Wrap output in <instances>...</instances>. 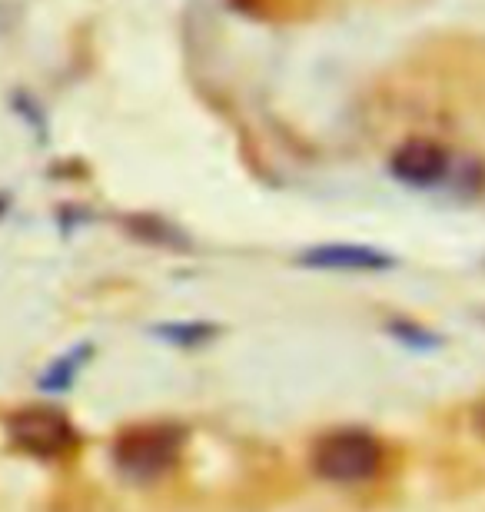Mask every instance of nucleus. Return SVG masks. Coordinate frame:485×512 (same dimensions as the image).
I'll return each mask as SVG.
<instances>
[{"instance_id": "nucleus-2", "label": "nucleus", "mask_w": 485, "mask_h": 512, "mask_svg": "<svg viewBox=\"0 0 485 512\" xmlns=\"http://www.w3.org/2000/svg\"><path fill=\"white\" fill-rule=\"evenodd\" d=\"M309 466L319 479L336 486H359L379 476L383 469V446L366 429H333V433L319 436Z\"/></svg>"}, {"instance_id": "nucleus-9", "label": "nucleus", "mask_w": 485, "mask_h": 512, "mask_svg": "<svg viewBox=\"0 0 485 512\" xmlns=\"http://www.w3.org/2000/svg\"><path fill=\"white\" fill-rule=\"evenodd\" d=\"M472 426H476V433L485 439V399H479L476 409H472Z\"/></svg>"}, {"instance_id": "nucleus-5", "label": "nucleus", "mask_w": 485, "mask_h": 512, "mask_svg": "<svg viewBox=\"0 0 485 512\" xmlns=\"http://www.w3.org/2000/svg\"><path fill=\"white\" fill-rule=\"evenodd\" d=\"M299 263L309 266V270L379 273V270H389L396 260L376 247H363V243H323V247H309L299 256Z\"/></svg>"}, {"instance_id": "nucleus-8", "label": "nucleus", "mask_w": 485, "mask_h": 512, "mask_svg": "<svg viewBox=\"0 0 485 512\" xmlns=\"http://www.w3.org/2000/svg\"><path fill=\"white\" fill-rule=\"evenodd\" d=\"M389 333L396 336V340H402L406 346H416V350H432V346H439V336L422 330V326L416 323H406V320H396L389 326Z\"/></svg>"}, {"instance_id": "nucleus-1", "label": "nucleus", "mask_w": 485, "mask_h": 512, "mask_svg": "<svg viewBox=\"0 0 485 512\" xmlns=\"http://www.w3.org/2000/svg\"><path fill=\"white\" fill-rule=\"evenodd\" d=\"M183 429L173 423H140L113 439V466L133 483H157L180 463Z\"/></svg>"}, {"instance_id": "nucleus-3", "label": "nucleus", "mask_w": 485, "mask_h": 512, "mask_svg": "<svg viewBox=\"0 0 485 512\" xmlns=\"http://www.w3.org/2000/svg\"><path fill=\"white\" fill-rule=\"evenodd\" d=\"M10 446L34 459H67L80 446V433L60 409L27 406L7 416Z\"/></svg>"}, {"instance_id": "nucleus-7", "label": "nucleus", "mask_w": 485, "mask_h": 512, "mask_svg": "<svg viewBox=\"0 0 485 512\" xmlns=\"http://www.w3.org/2000/svg\"><path fill=\"white\" fill-rule=\"evenodd\" d=\"M216 333V326H206V323H170V326H157V336L170 343H180V346H196L203 340H210Z\"/></svg>"}, {"instance_id": "nucleus-6", "label": "nucleus", "mask_w": 485, "mask_h": 512, "mask_svg": "<svg viewBox=\"0 0 485 512\" xmlns=\"http://www.w3.org/2000/svg\"><path fill=\"white\" fill-rule=\"evenodd\" d=\"M87 356H90V346H80V350L74 353H67V356H60V360L50 366V370L40 376V386L44 389H54V393H64V389H70V383L77 380V373L84 370V363H87Z\"/></svg>"}, {"instance_id": "nucleus-4", "label": "nucleus", "mask_w": 485, "mask_h": 512, "mask_svg": "<svg viewBox=\"0 0 485 512\" xmlns=\"http://www.w3.org/2000/svg\"><path fill=\"white\" fill-rule=\"evenodd\" d=\"M389 173L406 187L432 190L442 183L456 180V163L452 153L432 137H409L402 140L389 157Z\"/></svg>"}]
</instances>
